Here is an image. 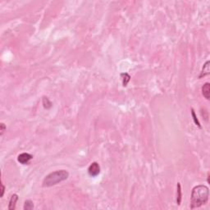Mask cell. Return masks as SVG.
Wrapping results in <instances>:
<instances>
[{"mask_svg": "<svg viewBox=\"0 0 210 210\" xmlns=\"http://www.w3.org/2000/svg\"><path fill=\"white\" fill-rule=\"evenodd\" d=\"M209 198V189L205 185H198L194 186L191 194V209H198L207 204Z\"/></svg>", "mask_w": 210, "mask_h": 210, "instance_id": "1", "label": "cell"}, {"mask_svg": "<svg viewBox=\"0 0 210 210\" xmlns=\"http://www.w3.org/2000/svg\"><path fill=\"white\" fill-rule=\"evenodd\" d=\"M69 177V172L67 170H57L49 173L45 176L42 185L43 187H51L62 182L66 181Z\"/></svg>", "mask_w": 210, "mask_h": 210, "instance_id": "2", "label": "cell"}, {"mask_svg": "<svg viewBox=\"0 0 210 210\" xmlns=\"http://www.w3.org/2000/svg\"><path fill=\"white\" fill-rule=\"evenodd\" d=\"M88 173L90 176L95 177L100 173V166L97 162H92L88 168Z\"/></svg>", "mask_w": 210, "mask_h": 210, "instance_id": "3", "label": "cell"}, {"mask_svg": "<svg viewBox=\"0 0 210 210\" xmlns=\"http://www.w3.org/2000/svg\"><path fill=\"white\" fill-rule=\"evenodd\" d=\"M33 158H34V157H33V155H31V153H22L17 156V161H18L21 164L25 165V164H27Z\"/></svg>", "mask_w": 210, "mask_h": 210, "instance_id": "4", "label": "cell"}, {"mask_svg": "<svg viewBox=\"0 0 210 210\" xmlns=\"http://www.w3.org/2000/svg\"><path fill=\"white\" fill-rule=\"evenodd\" d=\"M19 200V197L18 195L16 194H12V196L10 198L9 200V204H8V209L9 210H14L16 209V202L18 201Z\"/></svg>", "mask_w": 210, "mask_h": 210, "instance_id": "5", "label": "cell"}, {"mask_svg": "<svg viewBox=\"0 0 210 210\" xmlns=\"http://www.w3.org/2000/svg\"><path fill=\"white\" fill-rule=\"evenodd\" d=\"M202 90V95L205 99L209 100L210 99V84L209 82H206L201 88Z\"/></svg>", "mask_w": 210, "mask_h": 210, "instance_id": "6", "label": "cell"}, {"mask_svg": "<svg viewBox=\"0 0 210 210\" xmlns=\"http://www.w3.org/2000/svg\"><path fill=\"white\" fill-rule=\"evenodd\" d=\"M209 73H210V62L209 61H207V62L204 63L203 68H202V71H201L200 75L199 78H200H200H203V77H206V76H208V75H209Z\"/></svg>", "mask_w": 210, "mask_h": 210, "instance_id": "7", "label": "cell"}, {"mask_svg": "<svg viewBox=\"0 0 210 210\" xmlns=\"http://www.w3.org/2000/svg\"><path fill=\"white\" fill-rule=\"evenodd\" d=\"M176 204L180 205L181 203H182V185H181V183L178 182L177 183V185H176Z\"/></svg>", "mask_w": 210, "mask_h": 210, "instance_id": "8", "label": "cell"}, {"mask_svg": "<svg viewBox=\"0 0 210 210\" xmlns=\"http://www.w3.org/2000/svg\"><path fill=\"white\" fill-rule=\"evenodd\" d=\"M120 76H121V79H122V86H123V87H127V84L130 81V80H131V76L128 73H127V72L121 73Z\"/></svg>", "mask_w": 210, "mask_h": 210, "instance_id": "9", "label": "cell"}, {"mask_svg": "<svg viewBox=\"0 0 210 210\" xmlns=\"http://www.w3.org/2000/svg\"><path fill=\"white\" fill-rule=\"evenodd\" d=\"M34 209V203L33 201L31 200H26L24 203V207L23 209L24 210H31Z\"/></svg>", "mask_w": 210, "mask_h": 210, "instance_id": "10", "label": "cell"}, {"mask_svg": "<svg viewBox=\"0 0 210 210\" xmlns=\"http://www.w3.org/2000/svg\"><path fill=\"white\" fill-rule=\"evenodd\" d=\"M42 103H43V105H44V108H46V109H48L52 107V103L51 101L49 100L48 97L46 96H44L43 97V99H42Z\"/></svg>", "mask_w": 210, "mask_h": 210, "instance_id": "11", "label": "cell"}, {"mask_svg": "<svg viewBox=\"0 0 210 210\" xmlns=\"http://www.w3.org/2000/svg\"><path fill=\"white\" fill-rule=\"evenodd\" d=\"M191 115H192V118H193V121H194V122L195 123V125L197 126L199 128H202V127H201L200 125V121H199V119L197 118V116H196V114H195V112H194V110L193 109V108H191Z\"/></svg>", "mask_w": 210, "mask_h": 210, "instance_id": "12", "label": "cell"}, {"mask_svg": "<svg viewBox=\"0 0 210 210\" xmlns=\"http://www.w3.org/2000/svg\"><path fill=\"white\" fill-rule=\"evenodd\" d=\"M5 130H6V125L4 124L3 122H1V124H0V131H1L0 135H1V136H3Z\"/></svg>", "mask_w": 210, "mask_h": 210, "instance_id": "13", "label": "cell"}, {"mask_svg": "<svg viewBox=\"0 0 210 210\" xmlns=\"http://www.w3.org/2000/svg\"><path fill=\"white\" fill-rule=\"evenodd\" d=\"M4 192H5V186H4V185L2 183V184H1V194H0V197L1 198L3 197Z\"/></svg>", "mask_w": 210, "mask_h": 210, "instance_id": "14", "label": "cell"}]
</instances>
